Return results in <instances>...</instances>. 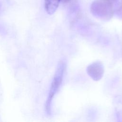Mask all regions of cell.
<instances>
[{
  "mask_svg": "<svg viewBox=\"0 0 122 122\" xmlns=\"http://www.w3.org/2000/svg\"><path fill=\"white\" fill-rule=\"evenodd\" d=\"M91 12L95 18L103 21L111 20L114 13L113 4L107 0H95L91 4Z\"/></svg>",
  "mask_w": 122,
  "mask_h": 122,
  "instance_id": "6da1fadb",
  "label": "cell"
},
{
  "mask_svg": "<svg viewBox=\"0 0 122 122\" xmlns=\"http://www.w3.org/2000/svg\"><path fill=\"white\" fill-rule=\"evenodd\" d=\"M66 68V61L63 60L60 61L58 64L57 69L51 84L48 98L46 103V110L48 114L51 113V101L61 84Z\"/></svg>",
  "mask_w": 122,
  "mask_h": 122,
  "instance_id": "7a4b0ae2",
  "label": "cell"
},
{
  "mask_svg": "<svg viewBox=\"0 0 122 122\" xmlns=\"http://www.w3.org/2000/svg\"><path fill=\"white\" fill-rule=\"evenodd\" d=\"M89 76L94 81H98L103 77L104 73V67L101 61H97L89 64L86 69Z\"/></svg>",
  "mask_w": 122,
  "mask_h": 122,
  "instance_id": "3957f363",
  "label": "cell"
},
{
  "mask_svg": "<svg viewBox=\"0 0 122 122\" xmlns=\"http://www.w3.org/2000/svg\"><path fill=\"white\" fill-rule=\"evenodd\" d=\"M62 0H44L45 9L49 14H53Z\"/></svg>",
  "mask_w": 122,
  "mask_h": 122,
  "instance_id": "277c9868",
  "label": "cell"
},
{
  "mask_svg": "<svg viewBox=\"0 0 122 122\" xmlns=\"http://www.w3.org/2000/svg\"><path fill=\"white\" fill-rule=\"evenodd\" d=\"M114 13L119 19L122 20V1L118 7L114 10Z\"/></svg>",
  "mask_w": 122,
  "mask_h": 122,
  "instance_id": "5b68a950",
  "label": "cell"
},
{
  "mask_svg": "<svg viewBox=\"0 0 122 122\" xmlns=\"http://www.w3.org/2000/svg\"><path fill=\"white\" fill-rule=\"evenodd\" d=\"M108 0V1H109L110 2L112 3V4H113V3H114L115 2L117 1L118 0Z\"/></svg>",
  "mask_w": 122,
  "mask_h": 122,
  "instance_id": "8992f818",
  "label": "cell"
},
{
  "mask_svg": "<svg viewBox=\"0 0 122 122\" xmlns=\"http://www.w3.org/2000/svg\"><path fill=\"white\" fill-rule=\"evenodd\" d=\"M63 0L64 2H68L69 1H70L71 0Z\"/></svg>",
  "mask_w": 122,
  "mask_h": 122,
  "instance_id": "52a82bcc",
  "label": "cell"
}]
</instances>
